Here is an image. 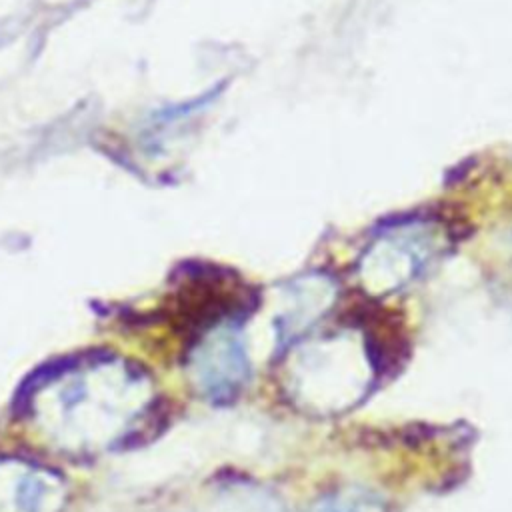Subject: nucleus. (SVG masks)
<instances>
[{
	"instance_id": "obj_3",
	"label": "nucleus",
	"mask_w": 512,
	"mask_h": 512,
	"mask_svg": "<svg viewBox=\"0 0 512 512\" xmlns=\"http://www.w3.org/2000/svg\"><path fill=\"white\" fill-rule=\"evenodd\" d=\"M192 374L200 392L214 404H230L248 382L250 364L234 320L208 328L192 354Z\"/></svg>"
},
{
	"instance_id": "obj_2",
	"label": "nucleus",
	"mask_w": 512,
	"mask_h": 512,
	"mask_svg": "<svg viewBox=\"0 0 512 512\" xmlns=\"http://www.w3.org/2000/svg\"><path fill=\"white\" fill-rule=\"evenodd\" d=\"M446 228L432 218H404L380 228L358 260V282L372 298L410 284L448 248Z\"/></svg>"
},
{
	"instance_id": "obj_5",
	"label": "nucleus",
	"mask_w": 512,
	"mask_h": 512,
	"mask_svg": "<svg viewBox=\"0 0 512 512\" xmlns=\"http://www.w3.org/2000/svg\"><path fill=\"white\" fill-rule=\"evenodd\" d=\"M308 512H388V502L372 488L350 484L322 494Z\"/></svg>"
},
{
	"instance_id": "obj_4",
	"label": "nucleus",
	"mask_w": 512,
	"mask_h": 512,
	"mask_svg": "<svg viewBox=\"0 0 512 512\" xmlns=\"http://www.w3.org/2000/svg\"><path fill=\"white\" fill-rule=\"evenodd\" d=\"M336 282L324 272L302 274L282 288L284 308L276 316L278 350L284 352L300 338H306L316 322L336 302Z\"/></svg>"
},
{
	"instance_id": "obj_1",
	"label": "nucleus",
	"mask_w": 512,
	"mask_h": 512,
	"mask_svg": "<svg viewBox=\"0 0 512 512\" xmlns=\"http://www.w3.org/2000/svg\"><path fill=\"white\" fill-rule=\"evenodd\" d=\"M284 352L294 354L286 370L288 394L312 412L332 414L356 406L378 378L364 332L358 342L332 332L312 342L298 340Z\"/></svg>"
}]
</instances>
